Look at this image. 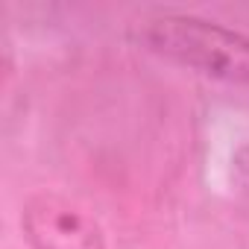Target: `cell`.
I'll return each mask as SVG.
<instances>
[{
  "label": "cell",
  "instance_id": "cell-1",
  "mask_svg": "<svg viewBox=\"0 0 249 249\" xmlns=\"http://www.w3.org/2000/svg\"><path fill=\"white\" fill-rule=\"evenodd\" d=\"M132 41L202 76L249 85V36L199 15H156L132 27Z\"/></svg>",
  "mask_w": 249,
  "mask_h": 249
},
{
  "label": "cell",
  "instance_id": "cell-2",
  "mask_svg": "<svg viewBox=\"0 0 249 249\" xmlns=\"http://www.w3.org/2000/svg\"><path fill=\"white\" fill-rule=\"evenodd\" d=\"M21 231L33 249H106L100 223L59 194H36L21 211Z\"/></svg>",
  "mask_w": 249,
  "mask_h": 249
},
{
  "label": "cell",
  "instance_id": "cell-3",
  "mask_svg": "<svg viewBox=\"0 0 249 249\" xmlns=\"http://www.w3.org/2000/svg\"><path fill=\"white\" fill-rule=\"evenodd\" d=\"M234 167L249 179V144H246V147H240V150L234 153Z\"/></svg>",
  "mask_w": 249,
  "mask_h": 249
}]
</instances>
